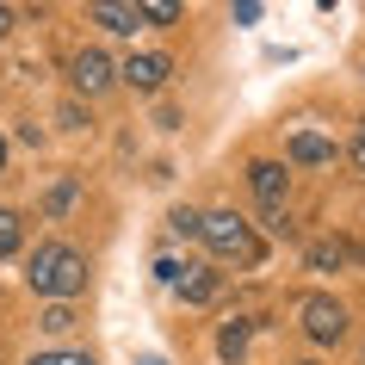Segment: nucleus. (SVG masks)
Returning <instances> with one entry per match:
<instances>
[{
  "mask_svg": "<svg viewBox=\"0 0 365 365\" xmlns=\"http://www.w3.org/2000/svg\"><path fill=\"white\" fill-rule=\"evenodd\" d=\"M25 285L50 297V304H68L87 291V254H75L68 242H43L31 260H25Z\"/></svg>",
  "mask_w": 365,
  "mask_h": 365,
  "instance_id": "obj_1",
  "label": "nucleus"
},
{
  "mask_svg": "<svg viewBox=\"0 0 365 365\" xmlns=\"http://www.w3.org/2000/svg\"><path fill=\"white\" fill-rule=\"evenodd\" d=\"M198 242L217 254V260H235V267H254L260 260V235L248 230V217H235V211H211L205 217V230H198Z\"/></svg>",
  "mask_w": 365,
  "mask_h": 365,
  "instance_id": "obj_2",
  "label": "nucleus"
},
{
  "mask_svg": "<svg viewBox=\"0 0 365 365\" xmlns=\"http://www.w3.org/2000/svg\"><path fill=\"white\" fill-rule=\"evenodd\" d=\"M297 316H304V334L316 346H334L346 334V309L334 304V297H322V291H316V297H304V309H297Z\"/></svg>",
  "mask_w": 365,
  "mask_h": 365,
  "instance_id": "obj_3",
  "label": "nucleus"
},
{
  "mask_svg": "<svg viewBox=\"0 0 365 365\" xmlns=\"http://www.w3.org/2000/svg\"><path fill=\"white\" fill-rule=\"evenodd\" d=\"M248 186H254V198H260V211H267V217L285 211V198H291V173L279 168V161H254V168H248Z\"/></svg>",
  "mask_w": 365,
  "mask_h": 365,
  "instance_id": "obj_4",
  "label": "nucleus"
},
{
  "mask_svg": "<svg viewBox=\"0 0 365 365\" xmlns=\"http://www.w3.org/2000/svg\"><path fill=\"white\" fill-rule=\"evenodd\" d=\"M168 75H173V62L161 56V50H136V56L118 68V81H130L136 93H161V87H168Z\"/></svg>",
  "mask_w": 365,
  "mask_h": 365,
  "instance_id": "obj_5",
  "label": "nucleus"
},
{
  "mask_svg": "<svg viewBox=\"0 0 365 365\" xmlns=\"http://www.w3.org/2000/svg\"><path fill=\"white\" fill-rule=\"evenodd\" d=\"M112 81H118V62L106 56V50H81L75 56V87L81 93H106Z\"/></svg>",
  "mask_w": 365,
  "mask_h": 365,
  "instance_id": "obj_6",
  "label": "nucleus"
},
{
  "mask_svg": "<svg viewBox=\"0 0 365 365\" xmlns=\"http://www.w3.org/2000/svg\"><path fill=\"white\" fill-rule=\"evenodd\" d=\"M180 297L192 309H211L217 297H223V272H211V267H186V279H180Z\"/></svg>",
  "mask_w": 365,
  "mask_h": 365,
  "instance_id": "obj_7",
  "label": "nucleus"
},
{
  "mask_svg": "<svg viewBox=\"0 0 365 365\" xmlns=\"http://www.w3.org/2000/svg\"><path fill=\"white\" fill-rule=\"evenodd\" d=\"M291 161H297V168H322V161H334V143H328L322 130H297L291 136Z\"/></svg>",
  "mask_w": 365,
  "mask_h": 365,
  "instance_id": "obj_8",
  "label": "nucleus"
},
{
  "mask_svg": "<svg viewBox=\"0 0 365 365\" xmlns=\"http://www.w3.org/2000/svg\"><path fill=\"white\" fill-rule=\"evenodd\" d=\"M87 19L93 25H106V31H136V6H118V0H93V6H87Z\"/></svg>",
  "mask_w": 365,
  "mask_h": 365,
  "instance_id": "obj_9",
  "label": "nucleus"
},
{
  "mask_svg": "<svg viewBox=\"0 0 365 365\" xmlns=\"http://www.w3.org/2000/svg\"><path fill=\"white\" fill-rule=\"evenodd\" d=\"M248 334H254V322H248V316L223 322V334H217V353H223V365H242V353H248Z\"/></svg>",
  "mask_w": 365,
  "mask_h": 365,
  "instance_id": "obj_10",
  "label": "nucleus"
},
{
  "mask_svg": "<svg viewBox=\"0 0 365 365\" xmlns=\"http://www.w3.org/2000/svg\"><path fill=\"white\" fill-rule=\"evenodd\" d=\"M136 19H143V25H173V19H180V0H143Z\"/></svg>",
  "mask_w": 365,
  "mask_h": 365,
  "instance_id": "obj_11",
  "label": "nucleus"
},
{
  "mask_svg": "<svg viewBox=\"0 0 365 365\" xmlns=\"http://www.w3.org/2000/svg\"><path fill=\"white\" fill-rule=\"evenodd\" d=\"M168 230H173V235H186V242H192V235L205 230V211H192V205H180V211L168 217Z\"/></svg>",
  "mask_w": 365,
  "mask_h": 365,
  "instance_id": "obj_12",
  "label": "nucleus"
},
{
  "mask_svg": "<svg viewBox=\"0 0 365 365\" xmlns=\"http://www.w3.org/2000/svg\"><path fill=\"white\" fill-rule=\"evenodd\" d=\"M341 260H346V248H341V242H316V248H309V267H316V272L341 267Z\"/></svg>",
  "mask_w": 365,
  "mask_h": 365,
  "instance_id": "obj_13",
  "label": "nucleus"
},
{
  "mask_svg": "<svg viewBox=\"0 0 365 365\" xmlns=\"http://www.w3.org/2000/svg\"><path fill=\"white\" fill-rule=\"evenodd\" d=\"M13 248H19V217H13V211H0V260H6Z\"/></svg>",
  "mask_w": 365,
  "mask_h": 365,
  "instance_id": "obj_14",
  "label": "nucleus"
},
{
  "mask_svg": "<svg viewBox=\"0 0 365 365\" xmlns=\"http://www.w3.org/2000/svg\"><path fill=\"white\" fill-rule=\"evenodd\" d=\"M43 328H50V334H62V328H75V309H68V304H56L50 316H43Z\"/></svg>",
  "mask_w": 365,
  "mask_h": 365,
  "instance_id": "obj_15",
  "label": "nucleus"
},
{
  "mask_svg": "<svg viewBox=\"0 0 365 365\" xmlns=\"http://www.w3.org/2000/svg\"><path fill=\"white\" fill-rule=\"evenodd\" d=\"M31 365H93V359H87V353H38Z\"/></svg>",
  "mask_w": 365,
  "mask_h": 365,
  "instance_id": "obj_16",
  "label": "nucleus"
},
{
  "mask_svg": "<svg viewBox=\"0 0 365 365\" xmlns=\"http://www.w3.org/2000/svg\"><path fill=\"white\" fill-rule=\"evenodd\" d=\"M155 279H161V285H180V279H186V267H180V260H155Z\"/></svg>",
  "mask_w": 365,
  "mask_h": 365,
  "instance_id": "obj_17",
  "label": "nucleus"
},
{
  "mask_svg": "<svg viewBox=\"0 0 365 365\" xmlns=\"http://www.w3.org/2000/svg\"><path fill=\"white\" fill-rule=\"evenodd\" d=\"M230 13H235V25H254L260 19V0H242V6H230Z\"/></svg>",
  "mask_w": 365,
  "mask_h": 365,
  "instance_id": "obj_18",
  "label": "nucleus"
},
{
  "mask_svg": "<svg viewBox=\"0 0 365 365\" xmlns=\"http://www.w3.org/2000/svg\"><path fill=\"white\" fill-rule=\"evenodd\" d=\"M68 205H75V186H68V180H62L56 192H50V211H68Z\"/></svg>",
  "mask_w": 365,
  "mask_h": 365,
  "instance_id": "obj_19",
  "label": "nucleus"
},
{
  "mask_svg": "<svg viewBox=\"0 0 365 365\" xmlns=\"http://www.w3.org/2000/svg\"><path fill=\"white\" fill-rule=\"evenodd\" d=\"M346 155H353V168L365 173V124H359V136H353V149H346Z\"/></svg>",
  "mask_w": 365,
  "mask_h": 365,
  "instance_id": "obj_20",
  "label": "nucleus"
},
{
  "mask_svg": "<svg viewBox=\"0 0 365 365\" xmlns=\"http://www.w3.org/2000/svg\"><path fill=\"white\" fill-rule=\"evenodd\" d=\"M6 31H13V6H0V38H6Z\"/></svg>",
  "mask_w": 365,
  "mask_h": 365,
  "instance_id": "obj_21",
  "label": "nucleus"
},
{
  "mask_svg": "<svg viewBox=\"0 0 365 365\" xmlns=\"http://www.w3.org/2000/svg\"><path fill=\"white\" fill-rule=\"evenodd\" d=\"M0 168H6V136H0Z\"/></svg>",
  "mask_w": 365,
  "mask_h": 365,
  "instance_id": "obj_22",
  "label": "nucleus"
},
{
  "mask_svg": "<svg viewBox=\"0 0 365 365\" xmlns=\"http://www.w3.org/2000/svg\"><path fill=\"white\" fill-rule=\"evenodd\" d=\"M149 365H168V359H149Z\"/></svg>",
  "mask_w": 365,
  "mask_h": 365,
  "instance_id": "obj_23",
  "label": "nucleus"
}]
</instances>
